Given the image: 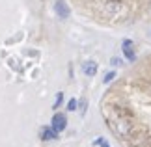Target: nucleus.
I'll use <instances>...</instances> for the list:
<instances>
[{"label": "nucleus", "instance_id": "8", "mask_svg": "<svg viewBox=\"0 0 151 147\" xmlns=\"http://www.w3.org/2000/svg\"><path fill=\"white\" fill-rule=\"evenodd\" d=\"M60 103H62V93H58V95H56V103H54V108L60 106Z\"/></svg>", "mask_w": 151, "mask_h": 147}, {"label": "nucleus", "instance_id": "7", "mask_svg": "<svg viewBox=\"0 0 151 147\" xmlns=\"http://www.w3.org/2000/svg\"><path fill=\"white\" fill-rule=\"evenodd\" d=\"M114 76H116V73H114V71H110V73L104 75V80H103V82H104V84H108V82H112V80H114Z\"/></svg>", "mask_w": 151, "mask_h": 147}, {"label": "nucleus", "instance_id": "1", "mask_svg": "<svg viewBox=\"0 0 151 147\" xmlns=\"http://www.w3.org/2000/svg\"><path fill=\"white\" fill-rule=\"evenodd\" d=\"M65 125H67V121H65V115H63V114H54V115H52V119H50V127L54 128L58 134H60L63 128H65Z\"/></svg>", "mask_w": 151, "mask_h": 147}, {"label": "nucleus", "instance_id": "6", "mask_svg": "<svg viewBox=\"0 0 151 147\" xmlns=\"http://www.w3.org/2000/svg\"><path fill=\"white\" fill-rule=\"evenodd\" d=\"M67 110L69 112H75V110H77V99H71V101L67 103Z\"/></svg>", "mask_w": 151, "mask_h": 147}, {"label": "nucleus", "instance_id": "5", "mask_svg": "<svg viewBox=\"0 0 151 147\" xmlns=\"http://www.w3.org/2000/svg\"><path fill=\"white\" fill-rule=\"evenodd\" d=\"M56 138H58V132L52 127H45L41 131V140H45V142L47 140H56Z\"/></svg>", "mask_w": 151, "mask_h": 147}, {"label": "nucleus", "instance_id": "2", "mask_svg": "<svg viewBox=\"0 0 151 147\" xmlns=\"http://www.w3.org/2000/svg\"><path fill=\"white\" fill-rule=\"evenodd\" d=\"M54 11L60 19H67V17L71 15V9H69V6L63 2V0H56L54 2Z\"/></svg>", "mask_w": 151, "mask_h": 147}, {"label": "nucleus", "instance_id": "9", "mask_svg": "<svg viewBox=\"0 0 151 147\" xmlns=\"http://www.w3.org/2000/svg\"><path fill=\"white\" fill-rule=\"evenodd\" d=\"M93 143H97V145H101V147H110L108 143H104L103 140H97V142H93Z\"/></svg>", "mask_w": 151, "mask_h": 147}, {"label": "nucleus", "instance_id": "4", "mask_svg": "<svg viewBox=\"0 0 151 147\" xmlns=\"http://www.w3.org/2000/svg\"><path fill=\"white\" fill-rule=\"evenodd\" d=\"M82 71L88 75V76H95V73H97V63L95 62H84L82 63Z\"/></svg>", "mask_w": 151, "mask_h": 147}, {"label": "nucleus", "instance_id": "3", "mask_svg": "<svg viewBox=\"0 0 151 147\" xmlns=\"http://www.w3.org/2000/svg\"><path fill=\"white\" fill-rule=\"evenodd\" d=\"M123 54H125V58L129 62H134V50H132V41L131 39H125L123 41Z\"/></svg>", "mask_w": 151, "mask_h": 147}]
</instances>
